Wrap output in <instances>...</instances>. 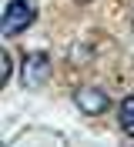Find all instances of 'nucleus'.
<instances>
[{
  "mask_svg": "<svg viewBox=\"0 0 134 147\" xmlns=\"http://www.w3.org/2000/svg\"><path fill=\"white\" fill-rule=\"evenodd\" d=\"M34 17H37V3L34 0H10L7 7H3V20H0L3 37L27 30L30 24H34Z\"/></svg>",
  "mask_w": 134,
  "mask_h": 147,
  "instance_id": "f257e3e1",
  "label": "nucleus"
},
{
  "mask_svg": "<svg viewBox=\"0 0 134 147\" xmlns=\"http://www.w3.org/2000/svg\"><path fill=\"white\" fill-rule=\"evenodd\" d=\"M20 77H24L27 87H37V84H44L47 77H50V60H47V54H27L24 67H20Z\"/></svg>",
  "mask_w": 134,
  "mask_h": 147,
  "instance_id": "f03ea898",
  "label": "nucleus"
},
{
  "mask_svg": "<svg viewBox=\"0 0 134 147\" xmlns=\"http://www.w3.org/2000/svg\"><path fill=\"white\" fill-rule=\"evenodd\" d=\"M74 104H77L80 110H87V114H104L107 110V94L87 84V87H80V90L74 94Z\"/></svg>",
  "mask_w": 134,
  "mask_h": 147,
  "instance_id": "7ed1b4c3",
  "label": "nucleus"
},
{
  "mask_svg": "<svg viewBox=\"0 0 134 147\" xmlns=\"http://www.w3.org/2000/svg\"><path fill=\"white\" fill-rule=\"evenodd\" d=\"M117 120H121V127H124L127 137H134V97H124L121 107H117Z\"/></svg>",
  "mask_w": 134,
  "mask_h": 147,
  "instance_id": "20e7f679",
  "label": "nucleus"
},
{
  "mask_svg": "<svg viewBox=\"0 0 134 147\" xmlns=\"http://www.w3.org/2000/svg\"><path fill=\"white\" fill-rule=\"evenodd\" d=\"M10 70H14V60H10V54H3V64H0V80L3 84L10 80Z\"/></svg>",
  "mask_w": 134,
  "mask_h": 147,
  "instance_id": "39448f33",
  "label": "nucleus"
},
{
  "mask_svg": "<svg viewBox=\"0 0 134 147\" xmlns=\"http://www.w3.org/2000/svg\"><path fill=\"white\" fill-rule=\"evenodd\" d=\"M77 3H90V0H77Z\"/></svg>",
  "mask_w": 134,
  "mask_h": 147,
  "instance_id": "423d86ee",
  "label": "nucleus"
}]
</instances>
